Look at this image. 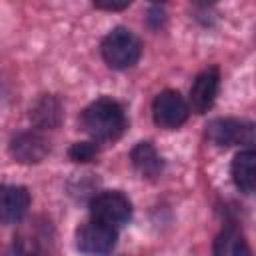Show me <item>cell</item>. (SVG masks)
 Masks as SVG:
<instances>
[{"mask_svg":"<svg viewBox=\"0 0 256 256\" xmlns=\"http://www.w3.org/2000/svg\"><path fill=\"white\" fill-rule=\"evenodd\" d=\"M82 126L96 142H114L124 134L128 120L116 100L102 96L84 108Z\"/></svg>","mask_w":256,"mask_h":256,"instance_id":"cell-1","label":"cell"},{"mask_svg":"<svg viewBox=\"0 0 256 256\" xmlns=\"http://www.w3.org/2000/svg\"><path fill=\"white\" fill-rule=\"evenodd\" d=\"M100 52L104 62L114 68V70H124L130 68L138 62L140 58V40L124 26H116L112 28L102 44H100Z\"/></svg>","mask_w":256,"mask_h":256,"instance_id":"cell-2","label":"cell"},{"mask_svg":"<svg viewBox=\"0 0 256 256\" xmlns=\"http://www.w3.org/2000/svg\"><path fill=\"white\" fill-rule=\"evenodd\" d=\"M90 216L92 220H98L102 224H108L112 228H118L126 224L132 216V204L130 200L116 190L100 192L90 202Z\"/></svg>","mask_w":256,"mask_h":256,"instance_id":"cell-3","label":"cell"},{"mask_svg":"<svg viewBox=\"0 0 256 256\" xmlns=\"http://www.w3.org/2000/svg\"><path fill=\"white\" fill-rule=\"evenodd\" d=\"M116 228L98 220H88L76 230V248L88 256H108L116 246Z\"/></svg>","mask_w":256,"mask_h":256,"instance_id":"cell-4","label":"cell"},{"mask_svg":"<svg viewBox=\"0 0 256 256\" xmlns=\"http://www.w3.org/2000/svg\"><path fill=\"white\" fill-rule=\"evenodd\" d=\"M206 136L216 146H236L254 142V124L238 118H216L206 126Z\"/></svg>","mask_w":256,"mask_h":256,"instance_id":"cell-5","label":"cell"},{"mask_svg":"<svg viewBox=\"0 0 256 256\" xmlns=\"http://www.w3.org/2000/svg\"><path fill=\"white\" fill-rule=\"evenodd\" d=\"M152 116L156 126L164 130H174L186 122L188 104L176 90H164L152 102Z\"/></svg>","mask_w":256,"mask_h":256,"instance_id":"cell-6","label":"cell"},{"mask_svg":"<svg viewBox=\"0 0 256 256\" xmlns=\"http://www.w3.org/2000/svg\"><path fill=\"white\" fill-rule=\"evenodd\" d=\"M48 152V140L40 132H20L10 140V156L20 164H38Z\"/></svg>","mask_w":256,"mask_h":256,"instance_id":"cell-7","label":"cell"},{"mask_svg":"<svg viewBox=\"0 0 256 256\" xmlns=\"http://www.w3.org/2000/svg\"><path fill=\"white\" fill-rule=\"evenodd\" d=\"M218 84H220V74H218V68L214 66L200 72L194 78L190 86V104L196 114H204L212 108L216 92H218Z\"/></svg>","mask_w":256,"mask_h":256,"instance_id":"cell-8","label":"cell"},{"mask_svg":"<svg viewBox=\"0 0 256 256\" xmlns=\"http://www.w3.org/2000/svg\"><path fill=\"white\" fill-rule=\"evenodd\" d=\"M30 206V194L24 186L2 184L0 186V222L16 224L24 218Z\"/></svg>","mask_w":256,"mask_h":256,"instance_id":"cell-9","label":"cell"},{"mask_svg":"<svg viewBox=\"0 0 256 256\" xmlns=\"http://www.w3.org/2000/svg\"><path fill=\"white\" fill-rule=\"evenodd\" d=\"M232 172V180L236 184V188L244 194H252L254 192V184H256V154L252 148L240 150L230 166Z\"/></svg>","mask_w":256,"mask_h":256,"instance_id":"cell-10","label":"cell"},{"mask_svg":"<svg viewBox=\"0 0 256 256\" xmlns=\"http://www.w3.org/2000/svg\"><path fill=\"white\" fill-rule=\"evenodd\" d=\"M130 160L134 164V168L146 176V178H156L162 172V158L156 152V148L152 146V142H138L132 152H130Z\"/></svg>","mask_w":256,"mask_h":256,"instance_id":"cell-11","label":"cell"},{"mask_svg":"<svg viewBox=\"0 0 256 256\" xmlns=\"http://www.w3.org/2000/svg\"><path fill=\"white\" fill-rule=\"evenodd\" d=\"M214 256H252L244 234L236 226H226L214 240Z\"/></svg>","mask_w":256,"mask_h":256,"instance_id":"cell-12","label":"cell"},{"mask_svg":"<svg viewBox=\"0 0 256 256\" xmlns=\"http://www.w3.org/2000/svg\"><path fill=\"white\" fill-rule=\"evenodd\" d=\"M30 116L36 126L40 128H56L62 120V104L58 102L56 96L44 94L30 110Z\"/></svg>","mask_w":256,"mask_h":256,"instance_id":"cell-13","label":"cell"},{"mask_svg":"<svg viewBox=\"0 0 256 256\" xmlns=\"http://www.w3.org/2000/svg\"><path fill=\"white\" fill-rule=\"evenodd\" d=\"M68 154L74 162H90L96 158L98 146H96V142H76V144H72Z\"/></svg>","mask_w":256,"mask_h":256,"instance_id":"cell-14","label":"cell"},{"mask_svg":"<svg viewBox=\"0 0 256 256\" xmlns=\"http://www.w3.org/2000/svg\"><path fill=\"white\" fill-rule=\"evenodd\" d=\"M128 6H130L128 0H124V2H94V8H100V10H124Z\"/></svg>","mask_w":256,"mask_h":256,"instance_id":"cell-15","label":"cell"}]
</instances>
